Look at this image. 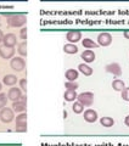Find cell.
<instances>
[{
  "instance_id": "16",
  "label": "cell",
  "mask_w": 129,
  "mask_h": 146,
  "mask_svg": "<svg viewBox=\"0 0 129 146\" xmlns=\"http://www.w3.org/2000/svg\"><path fill=\"white\" fill-rule=\"evenodd\" d=\"M64 76H66L67 82H76L78 76H79V73H78V71H76V70H67Z\"/></svg>"
},
{
  "instance_id": "27",
  "label": "cell",
  "mask_w": 129,
  "mask_h": 146,
  "mask_svg": "<svg viewBox=\"0 0 129 146\" xmlns=\"http://www.w3.org/2000/svg\"><path fill=\"white\" fill-rule=\"evenodd\" d=\"M122 99L124 101H129V88H124L122 90Z\"/></svg>"
},
{
  "instance_id": "33",
  "label": "cell",
  "mask_w": 129,
  "mask_h": 146,
  "mask_svg": "<svg viewBox=\"0 0 129 146\" xmlns=\"http://www.w3.org/2000/svg\"><path fill=\"white\" fill-rule=\"evenodd\" d=\"M1 89H3V86H1V83H0V91H1Z\"/></svg>"
},
{
  "instance_id": "1",
  "label": "cell",
  "mask_w": 129,
  "mask_h": 146,
  "mask_svg": "<svg viewBox=\"0 0 129 146\" xmlns=\"http://www.w3.org/2000/svg\"><path fill=\"white\" fill-rule=\"evenodd\" d=\"M7 17V23L10 27H23L27 22V17L23 13H11L6 15Z\"/></svg>"
},
{
  "instance_id": "26",
  "label": "cell",
  "mask_w": 129,
  "mask_h": 146,
  "mask_svg": "<svg viewBox=\"0 0 129 146\" xmlns=\"http://www.w3.org/2000/svg\"><path fill=\"white\" fill-rule=\"evenodd\" d=\"M64 86L67 88V90H77L78 89V83L77 82H67L66 84H64Z\"/></svg>"
},
{
  "instance_id": "17",
  "label": "cell",
  "mask_w": 129,
  "mask_h": 146,
  "mask_svg": "<svg viewBox=\"0 0 129 146\" xmlns=\"http://www.w3.org/2000/svg\"><path fill=\"white\" fill-rule=\"evenodd\" d=\"M63 98H64L66 101L72 102V101H74V100L78 98V94L76 93L74 90H66V91H64V94H63Z\"/></svg>"
},
{
  "instance_id": "30",
  "label": "cell",
  "mask_w": 129,
  "mask_h": 146,
  "mask_svg": "<svg viewBox=\"0 0 129 146\" xmlns=\"http://www.w3.org/2000/svg\"><path fill=\"white\" fill-rule=\"evenodd\" d=\"M124 123H126V125L129 127V115L126 117V119H124Z\"/></svg>"
},
{
  "instance_id": "8",
  "label": "cell",
  "mask_w": 129,
  "mask_h": 146,
  "mask_svg": "<svg viewBox=\"0 0 129 146\" xmlns=\"http://www.w3.org/2000/svg\"><path fill=\"white\" fill-rule=\"evenodd\" d=\"M13 55H15V49L13 48H9V46H5V45L0 46V57L4 58V60H9Z\"/></svg>"
},
{
  "instance_id": "20",
  "label": "cell",
  "mask_w": 129,
  "mask_h": 146,
  "mask_svg": "<svg viewBox=\"0 0 129 146\" xmlns=\"http://www.w3.org/2000/svg\"><path fill=\"white\" fill-rule=\"evenodd\" d=\"M82 44H83V46L86 48V49H96V48H99V44L93 42V40L89 39V38H85L84 40H83Z\"/></svg>"
},
{
  "instance_id": "25",
  "label": "cell",
  "mask_w": 129,
  "mask_h": 146,
  "mask_svg": "<svg viewBox=\"0 0 129 146\" xmlns=\"http://www.w3.org/2000/svg\"><path fill=\"white\" fill-rule=\"evenodd\" d=\"M7 104V95L6 94H0V110H3Z\"/></svg>"
},
{
  "instance_id": "13",
  "label": "cell",
  "mask_w": 129,
  "mask_h": 146,
  "mask_svg": "<svg viewBox=\"0 0 129 146\" xmlns=\"http://www.w3.org/2000/svg\"><path fill=\"white\" fill-rule=\"evenodd\" d=\"M84 119L88 122V123H94L98 121V112L94 111V110H86V111L84 112Z\"/></svg>"
},
{
  "instance_id": "23",
  "label": "cell",
  "mask_w": 129,
  "mask_h": 146,
  "mask_svg": "<svg viewBox=\"0 0 129 146\" xmlns=\"http://www.w3.org/2000/svg\"><path fill=\"white\" fill-rule=\"evenodd\" d=\"M17 51L21 56H27V42H22V43L18 44Z\"/></svg>"
},
{
  "instance_id": "15",
  "label": "cell",
  "mask_w": 129,
  "mask_h": 146,
  "mask_svg": "<svg viewBox=\"0 0 129 146\" xmlns=\"http://www.w3.org/2000/svg\"><path fill=\"white\" fill-rule=\"evenodd\" d=\"M17 77L15 74H6L5 77H4V79H3V83L7 85V86H13L16 83H17Z\"/></svg>"
},
{
  "instance_id": "21",
  "label": "cell",
  "mask_w": 129,
  "mask_h": 146,
  "mask_svg": "<svg viewBox=\"0 0 129 146\" xmlns=\"http://www.w3.org/2000/svg\"><path fill=\"white\" fill-rule=\"evenodd\" d=\"M112 88L116 90V91H122L124 88H126V84H124V82L121 80V79H116L112 82Z\"/></svg>"
},
{
  "instance_id": "22",
  "label": "cell",
  "mask_w": 129,
  "mask_h": 146,
  "mask_svg": "<svg viewBox=\"0 0 129 146\" xmlns=\"http://www.w3.org/2000/svg\"><path fill=\"white\" fill-rule=\"evenodd\" d=\"M100 123H101V125H104L105 128H110L114 124V121L111 117H102L100 119Z\"/></svg>"
},
{
  "instance_id": "6",
  "label": "cell",
  "mask_w": 129,
  "mask_h": 146,
  "mask_svg": "<svg viewBox=\"0 0 129 146\" xmlns=\"http://www.w3.org/2000/svg\"><path fill=\"white\" fill-rule=\"evenodd\" d=\"M112 43V35L110 33H100L98 36V44L101 45V46H108L110 44Z\"/></svg>"
},
{
  "instance_id": "32",
  "label": "cell",
  "mask_w": 129,
  "mask_h": 146,
  "mask_svg": "<svg viewBox=\"0 0 129 146\" xmlns=\"http://www.w3.org/2000/svg\"><path fill=\"white\" fill-rule=\"evenodd\" d=\"M124 36L126 39H129V31H124Z\"/></svg>"
},
{
  "instance_id": "12",
  "label": "cell",
  "mask_w": 129,
  "mask_h": 146,
  "mask_svg": "<svg viewBox=\"0 0 129 146\" xmlns=\"http://www.w3.org/2000/svg\"><path fill=\"white\" fill-rule=\"evenodd\" d=\"M22 96L21 94V89L20 88H10L9 89V93H7V99H10L12 102L17 101L18 99Z\"/></svg>"
},
{
  "instance_id": "3",
  "label": "cell",
  "mask_w": 129,
  "mask_h": 146,
  "mask_svg": "<svg viewBox=\"0 0 129 146\" xmlns=\"http://www.w3.org/2000/svg\"><path fill=\"white\" fill-rule=\"evenodd\" d=\"M16 131L18 133H25L27 131V115L21 113L16 117Z\"/></svg>"
},
{
  "instance_id": "18",
  "label": "cell",
  "mask_w": 129,
  "mask_h": 146,
  "mask_svg": "<svg viewBox=\"0 0 129 146\" xmlns=\"http://www.w3.org/2000/svg\"><path fill=\"white\" fill-rule=\"evenodd\" d=\"M78 71H79L80 73H83L84 76H91L93 74V68H91L90 66L85 65V63H80L79 66H78Z\"/></svg>"
},
{
  "instance_id": "29",
  "label": "cell",
  "mask_w": 129,
  "mask_h": 146,
  "mask_svg": "<svg viewBox=\"0 0 129 146\" xmlns=\"http://www.w3.org/2000/svg\"><path fill=\"white\" fill-rule=\"evenodd\" d=\"M20 89L26 91L27 90V80L26 79H21L20 80Z\"/></svg>"
},
{
  "instance_id": "9",
  "label": "cell",
  "mask_w": 129,
  "mask_h": 146,
  "mask_svg": "<svg viewBox=\"0 0 129 146\" xmlns=\"http://www.w3.org/2000/svg\"><path fill=\"white\" fill-rule=\"evenodd\" d=\"M3 42H4V45H5V46L13 48L17 44V38H16V35L13 33H7V34L4 35Z\"/></svg>"
},
{
  "instance_id": "4",
  "label": "cell",
  "mask_w": 129,
  "mask_h": 146,
  "mask_svg": "<svg viewBox=\"0 0 129 146\" xmlns=\"http://www.w3.org/2000/svg\"><path fill=\"white\" fill-rule=\"evenodd\" d=\"M10 67L16 72H22L25 70V67H26V61L20 56L13 57L12 60L10 61Z\"/></svg>"
},
{
  "instance_id": "24",
  "label": "cell",
  "mask_w": 129,
  "mask_h": 146,
  "mask_svg": "<svg viewBox=\"0 0 129 146\" xmlns=\"http://www.w3.org/2000/svg\"><path fill=\"white\" fill-rule=\"evenodd\" d=\"M83 110H84V106L79 102V101H76L74 104H73V106H72V111L74 112V113H82L83 112Z\"/></svg>"
},
{
  "instance_id": "14",
  "label": "cell",
  "mask_w": 129,
  "mask_h": 146,
  "mask_svg": "<svg viewBox=\"0 0 129 146\" xmlns=\"http://www.w3.org/2000/svg\"><path fill=\"white\" fill-rule=\"evenodd\" d=\"M80 56H82L83 60H84L85 62H88V63L95 61V52L91 51V50H85V51H83Z\"/></svg>"
},
{
  "instance_id": "10",
  "label": "cell",
  "mask_w": 129,
  "mask_h": 146,
  "mask_svg": "<svg viewBox=\"0 0 129 146\" xmlns=\"http://www.w3.org/2000/svg\"><path fill=\"white\" fill-rule=\"evenodd\" d=\"M106 71H107L108 73H111V74H113V76H117V77H119L122 74V68L116 62L108 63V65L106 66Z\"/></svg>"
},
{
  "instance_id": "5",
  "label": "cell",
  "mask_w": 129,
  "mask_h": 146,
  "mask_svg": "<svg viewBox=\"0 0 129 146\" xmlns=\"http://www.w3.org/2000/svg\"><path fill=\"white\" fill-rule=\"evenodd\" d=\"M13 118H15L13 110L9 108V107H4L1 111H0V121H3L4 123H10L13 121Z\"/></svg>"
},
{
  "instance_id": "28",
  "label": "cell",
  "mask_w": 129,
  "mask_h": 146,
  "mask_svg": "<svg viewBox=\"0 0 129 146\" xmlns=\"http://www.w3.org/2000/svg\"><path fill=\"white\" fill-rule=\"evenodd\" d=\"M20 35H21V39L23 40V42H26V39H27V28L26 27H22V29L20 32Z\"/></svg>"
},
{
  "instance_id": "31",
  "label": "cell",
  "mask_w": 129,
  "mask_h": 146,
  "mask_svg": "<svg viewBox=\"0 0 129 146\" xmlns=\"http://www.w3.org/2000/svg\"><path fill=\"white\" fill-rule=\"evenodd\" d=\"M3 39H4V33H3V31L0 29V43L3 42Z\"/></svg>"
},
{
  "instance_id": "7",
  "label": "cell",
  "mask_w": 129,
  "mask_h": 146,
  "mask_svg": "<svg viewBox=\"0 0 129 146\" xmlns=\"http://www.w3.org/2000/svg\"><path fill=\"white\" fill-rule=\"evenodd\" d=\"M26 102H27V99L26 96H21L17 101L12 102V110L16 112H23L26 111Z\"/></svg>"
},
{
  "instance_id": "19",
  "label": "cell",
  "mask_w": 129,
  "mask_h": 146,
  "mask_svg": "<svg viewBox=\"0 0 129 146\" xmlns=\"http://www.w3.org/2000/svg\"><path fill=\"white\" fill-rule=\"evenodd\" d=\"M63 51L66 54H77L78 52V48H77V45L68 43V44H64Z\"/></svg>"
},
{
  "instance_id": "11",
  "label": "cell",
  "mask_w": 129,
  "mask_h": 146,
  "mask_svg": "<svg viewBox=\"0 0 129 146\" xmlns=\"http://www.w3.org/2000/svg\"><path fill=\"white\" fill-rule=\"evenodd\" d=\"M66 39H67L71 44H72V43L79 42V40L82 39V33H80V31H70V32H68V33L66 34Z\"/></svg>"
},
{
  "instance_id": "2",
  "label": "cell",
  "mask_w": 129,
  "mask_h": 146,
  "mask_svg": "<svg viewBox=\"0 0 129 146\" xmlns=\"http://www.w3.org/2000/svg\"><path fill=\"white\" fill-rule=\"evenodd\" d=\"M77 99L84 107H89L94 102V94L90 91H85V93H80Z\"/></svg>"
}]
</instances>
